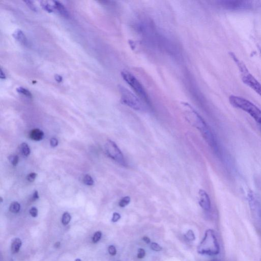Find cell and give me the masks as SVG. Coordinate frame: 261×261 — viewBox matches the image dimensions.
I'll list each match as a JSON object with an SVG mask.
<instances>
[{"instance_id": "obj_9", "label": "cell", "mask_w": 261, "mask_h": 261, "mask_svg": "<svg viewBox=\"0 0 261 261\" xmlns=\"http://www.w3.org/2000/svg\"><path fill=\"white\" fill-rule=\"evenodd\" d=\"M199 204L204 210L209 211L211 209V200L208 194L204 190L200 189L199 191Z\"/></svg>"}, {"instance_id": "obj_31", "label": "cell", "mask_w": 261, "mask_h": 261, "mask_svg": "<svg viewBox=\"0 0 261 261\" xmlns=\"http://www.w3.org/2000/svg\"><path fill=\"white\" fill-rule=\"evenodd\" d=\"M50 144L52 147H56L58 144V141L56 138H51L50 140Z\"/></svg>"}, {"instance_id": "obj_2", "label": "cell", "mask_w": 261, "mask_h": 261, "mask_svg": "<svg viewBox=\"0 0 261 261\" xmlns=\"http://www.w3.org/2000/svg\"><path fill=\"white\" fill-rule=\"evenodd\" d=\"M192 110V124L200 131L207 144L216 153L219 152L218 144L214 134L203 118L193 109Z\"/></svg>"}, {"instance_id": "obj_21", "label": "cell", "mask_w": 261, "mask_h": 261, "mask_svg": "<svg viewBox=\"0 0 261 261\" xmlns=\"http://www.w3.org/2000/svg\"><path fill=\"white\" fill-rule=\"evenodd\" d=\"M9 160L13 166H16L19 162V158L16 155H12L9 157Z\"/></svg>"}, {"instance_id": "obj_14", "label": "cell", "mask_w": 261, "mask_h": 261, "mask_svg": "<svg viewBox=\"0 0 261 261\" xmlns=\"http://www.w3.org/2000/svg\"><path fill=\"white\" fill-rule=\"evenodd\" d=\"M20 152L24 156L27 157L30 154V149L28 145L26 143H23L20 146Z\"/></svg>"}, {"instance_id": "obj_15", "label": "cell", "mask_w": 261, "mask_h": 261, "mask_svg": "<svg viewBox=\"0 0 261 261\" xmlns=\"http://www.w3.org/2000/svg\"><path fill=\"white\" fill-rule=\"evenodd\" d=\"M20 206L18 202H14L11 203L9 207V210L13 213H17L20 210Z\"/></svg>"}, {"instance_id": "obj_34", "label": "cell", "mask_w": 261, "mask_h": 261, "mask_svg": "<svg viewBox=\"0 0 261 261\" xmlns=\"http://www.w3.org/2000/svg\"><path fill=\"white\" fill-rule=\"evenodd\" d=\"M0 77L2 79H4L6 78V76L4 72H3L2 69H1L0 70Z\"/></svg>"}, {"instance_id": "obj_33", "label": "cell", "mask_w": 261, "mask_h": 261, "mask_svg": "<svg viewBox=\"0 0 261 261\" xmlns=\"http://www.w3.org/2000/svg\"><path fill=\"white\" fill-rule=\"evenodd\" d=\"M32 199L33 201H35V200H37V199H38L39 198L38 191H35L34 192V193H33L32 195Z\"/></svg>"}, {"instance_id": "obj_37", "label": "cell", "mask_w": 261, "mask_h": 261, "mask_svg": "<svg viewBox=\"0 0 261 261\" xmlns=\"http://www.w3.org/2000/svg\"><path fill=\"white\" fill-rule=\"evenodd\" d=\"M0 199H1V203H2L3 202V199H2V198H0Z\"/></svg>"}, {"instance_id": "obj_25", "label": "cell", "mask_w": 261, "mask_h": 261, "mask_svg": "<svg viewBox=\"0 0 261 261\" xmlns=\"http://www.w3.org/2000/svg\"><path fill=\"white\" fill-rule=\"evenodd\" d=\"M150 247L152 248V250H154L155 252H160L162 250V247L160 245H159L158 244L156 243H153L150 245Z\"/></svg>"}, {"instance_id": "obj_3", "label": "cell", "mask_w": 261, "mask_h": 261, "mask_svg": "<svg viewBox=\"0 0 261 261\" xmlns=\"http://www.w3.org/2000/svg\"><path fill=\"white\" fill-rule=\"evenodd\" d=\"M199 253L209 256L217 255L219 253V243L214 231L208 230L206 232L204 239L198 248Z\"/></svg>"}, {"instance_id": "obj_17", "label": "cell", "mask_w": 261, "mask_h": 261, "mask_svg": "<svg viewBox=\"0 0 261 261\" xmlns=\"http://www.w3.org/2000/svg\"><path fill=\"white\" fill-rule=\"evenodd\" d=\"M71 220V216L68 212H65L63 214L62 217V223L63 225H67L69 223Z\"/></svg>"}, {"instance_id": "obj_22", "label": "cell", "mask_w": 261, "mask_h": 261, "mask_svg": "<svg viewBox=\"0 0 261 261\" xmlns=\"http://www.w3.org/2000/svg\"><path fill=\"white\" fill-rule=\"evenodd\" d=\"M186 238H187V239L190 241H194L195 239V235L194 234L193 231H192V230H189L187 233L186 234Z\"/></svg>"}, {"instance_id": "obj_5", "label": "cell", "mask_w": 261, "mask_h": 261, "mask_svg": "<svg viewBox=\"0 0 261 261\" xmlns=\"http://www.w3.org/2000/svg\"><path fill=\"white\" fill-rule=\"evenodd\" d=\"M119 90L121 94V101L123 104L136 111L144 112L149 109V105L127 88L120 86Z\"/></svg>"}, {"instance_id": "obj_32", "label": "cell", "mask_w": 261, "mask_h": 261, "mask_svg": "<svg viewBox=\"0 0 261 261\" xmlns=\"http://www.w3.org/2000/svg\"><path fill=\"white\" fill-rule=\"evenodd\" d=\"M55 79L56 81L58 83H61L63 82V78L61 76H60L59 74H55Z\"/></svg>"}, {"instance_id": "obj_30", "label": "cell", "mask_w": 261, "mask_h": 261, "mask_svg": "<svg viewBox=\"0 0 261 261\" xmlns=\"http://www.w3.org/2000/svg\"><path fill=\"white\" fill-rule=\"evenodd\" d=\"M145 256V252L144 249L140 248L138 250V253L137 254V257L139 258H142L144 257Z\"/></svg>"}, {"instance_id": "obj_10", "label": "cell", "mask_w": 261, "mask_h": 261, "mask_svg": "<svg viewBox=\"0 0 261 261\" xmlns=\"http://www.w3.org/2000/svg\"><path fill=\"white\" fill-rule=\"evenodd\" d=\"M29 136L33 140L40 141L43 139L44 133L39 129H34L30 132Z\"/></svg>"}, {"instance_id": "obj_26", "label": "cell", "mask_w": 261, "mask_h": 261, "mask_svg": "<svg viewBox=\"0 0 261 261\" xmlns=\"http://www.w3.org/2000/svg\"><path fill=\"white\" fill-rule=\"evenodd\" d=\"M37 177V174L35 172H32L30 173L29 175H28L27 177V179L28 181L30 182H33L35 181V179Z\"/></svg>"}, {"instance_id": "obj_13", "label": "cell", "mask_w": 261, "mask_h": 261, "mask_svg": "<svg viewBox=\"0 0 261 261\" xmlns=\"http://www.w3.org/2000/svg\"><path fill=\"white\" fill-rule=\"evenodd\" d=\"M22 244V241L19 238H16L14 240L11 244V249L12 253H18L19 252Z\"/></svg>"}, {"instance_id": "obj_28", "label": "cell", "mask_w": 261, "mask_h": 261, "mask_svg": "<svg viewBox=\"0 0 261 261\" xmlns=\"http://www.w3.org/2000/svg\"><path fill=\"white\" fill-rule=\"evenodd\" d=\"M108 252L112 256H115V254H117V249L115 246L110 245L108 248Z\"/></svg>"}, {"instance_id": "obj_24", "label": "cell", "mask_w": 261, "mask_h": 261, "mask_svg": "<svg viewBox=\"0 0 261 261\" xmlns=\"http://www.w3.org/2000/svg\"><path fill=\"white\" fill-rule=\"evenodd\" d=\"M24 3H26V5L28 6V7L31 9L32 10L34 11H37V9L36 7V6L34 5V3L33 2L31 1H24Z\"/></svg>"}, {"instance_id": "obj_20", "label": "cell", "mask_w": 261, "mask_h": 261, "mask_svg": "<svg viewBox=\"0 0 261 261\" xmlns=\"http://www.w3.org/2000/svg\"><path fill=\"white\" fill-rule=\"evenodd\" d=\"M41 5L42 6L43 9L46 10L48 12H53L54 11L53 8L50 5H49L46 2H41Z\"/></svg>"}, {"instance_id": "obj_6", "label": "cell", "mask_w": 261, "mask_h": 261, "mask_svg": "<svg viewBox=\"0 0 261 261\" xmlns=\"http://www.w3.org/2000/svg\"><path fill=\"white\" fill-rule=\"evenodd\" d=\"M121 74L123 80L135 91L139 98L150 107V101L149 95L138 79L128 71L122 72Z\"/></svg>"}, {"instance_id": "obj_8", "label": "cell", "mask_w": 261, "mask_h": 261, "mask_svg": "<svg viewBox=\"0 0 261 261\" xmlns=\"http://www.w3.org/2000/svg\"><path fill=\"white\" fill-rule=\"evenodd\" d=\"M242 80L244 84L261 96V84L249 72L242 74Z\"/></svg>"}, {"instance_id": "obj_39", "label": "cell", "mask_w": 261, "mask_h": 261, "mask_svg": "<svg viewBox=\"0 0 261 261\" xmlns=\"http://www.w3.org/2000/svg\"></svg>"}, {"instance_id": "obj_36", "label": "cell", "mask_w": 261, "mask_h": 261, "mask_svg": "<svg viewBox=\"0 0 261 261\" xmlns=\"http://www.w3.org/2000/svg\"><path fill=\"white\" fill-rule=\"evenodd\" d=\"M54 246L56 248H58L60 246V243L59 242H56V243L55 244Z\"/></svg>"}, {"instance_id": "obj_27", "label": "cell", "mask_w": 261, "mask_h": 261, "mask_svg": "<svg viewBox=\"0 0 261 261\" xmlns=\"http://www.w3.org/2000/svg\"><path fill=\"white\" fill-rule=\"evenodd\" d=\"M29 212H30V215H31L33 217H36L38 215V210L35 207H32L30 209Z\"/></svg>"}, {"instance_id": "obj_1", "label": "cell", "mask_w": 261, "mask_h": 261, "mask_svg": "<svg viewBox=\"0 0 261 261\" xmlns=\"http://www.w3.org/2000/svg\"><path fill=\"white\" fill-rule=\"evenodd\" d=\"M229 101L233 107L248 114L261 129V110L257 106L245 98L236 95L230 96Z\"/></svg>"}, {"instance_id": "obj_12", "label": "cell", "mask_w": 261, "mask_h": 261, "mask_svg": "<svg viewBox=\"0 0 261 261\" xmlns=\"http://www.w3.org/2000/svg\"><path fill=\"white\" fill-rule=\"evenodd\" d=\"M55 7L56 9L58 11L61 15L65 18H68L69 16V14L68 10L66 9L65 6L62 3H60L58 1H54Z\"/></svg>"}, {"instance_id": "obj_35", "label": "cell", "mask_w": 261, "mask_h": 261, "mask_svg": "<svg viewBox=\"0 0 261 261\" xmlns=\"http://www.w3.org/2000/svg\"><path fill=\"white\" fill-rule=\"evenodd\" d=\"M143 240H144V242H146V243L147 244H150V240L149 237H146V236H144V237L143 238Z\"/></svg>"}, {"instance_id": "obj_23", "label": "cell", "mask_w": 261, "mask_h": 261, "mask_svg": "<svg viewBox=\"0 0 261 261\" xmlns=\"http://www.w3.org/2000/svg\"><path fill=\"white\" fill-rule=\"evenodd\" d=\"M102 235V233L101 231H96V233H95L94 235V237L92 238V241L94 243H97L98 241H100Z\"/></svg>"}, {"instance_id": "obj_11", "label": "cell", "mask_w": 261, "mask_h": 261, "mask_svg": "<svg viewBox=\"0 0 261 261\" xmlns=\"http://www.w3.org/2000/svg\"><path fill=\"white\" fill-rule=\"evenodd\" d=\"M13 35H14V37L20 43L24 45H27V39L22 30H16L15 32L14 33Z\"/></svg>"}, {"instance_id": "obj_19", "label": "cell", "mask_w": 261, "mask_h": 261, "mask_svg": "<svg viewBox=\"0 0 261 261\" xmlns=\"http://www.w3.org/2000/svg\"><path fill=\"white\" fill-rule=\"evenodd\" d=\"M83 182L86 185L91 186L94 185V181L92 177L88 175H85L83 178Z\"/></svg>"}, {"instance_id": "obj_18", "label": "cell", "mask_w": 261, "mask_h": 261, "mask_svg": "<svg viewBox=\"0 0 261 261\" xmlns=\"http://www.w3.org/2000/svg\"><path fill=\"white\" fill-rule=\"evenodd\" d=\"M130 201H131V199H130V197L125 196L120 200L119 203V206L122 207V208H124V207L127 206L128 204H129Z\"/></svg>"}, {"instance_id": "obj_7", "label": "cell", "mask_w": 261, "mask_h": 261, "mask_svg": "<svg viewBox=\"0 0 261 261\" xmlns=\"http://www.w3.org/2000/svg\"><path fill=\"white\" fill-rule=\"evenodd\" d=\"M105 149L106 154L110 158L121 165H126L124 156L115 142L111 140H107L105 145Z\"/></svg>"}, {"instance_id": "obj_16", "label": "cell", "mask_w": 261, "mask_h": 261, "mask_svg": "<svg viewBox=\"0 0 261 261\" xmlns=\"http://www.w3.org/2000/svg\"><path fill=\"white\" fill-rule=\"evenodd\" d=\"M16 91L19 94L24 95L25 96H27L29 98H31L32 97L31 93L28 90L26 89V88H23V87H19L16 89Z\"/></svg>"}, {"instance_id": "obj_38", "label": "cell", "mask_w": 261, "mask_h": 261, "mask_svg": "<svg viewBox=\"0 0 261 261\" xmlns=\"http://www.w3.org/2000/svg\"><path fill=\"white\" fill-rule=\"evenodd\" d=\"M81 261V260L79 259V258H77V259H76V261Z\"/></svg>"}, {"instance_id": "obj_4", "label": "cell", "mask_w": 261, "mask_h": 261, "mask_svg": "<svg viewBox=\"0 0 261 261\" xmlns=\"http://www.w3.org/2000/svg\"><path fill=\"white\" fill-rule=\"evenodd\" d=\"M218 5L225 9L231 11H245L257 9L261 6V2L256 1L225 0L217 2Z\"/></svg>"}, {"instance_id": "obj_29", "label": "cell", "mask_w": 261, "mask_h": 261, "mask_svg": "<svg viewBox=\"0 0 261 261\" xmlns=\"http://www.w3.org/2000/svg\"><path fill=\"white\" fill-rule=\"evenodd\" d=\"M121 218V215H120L119 213H114L112 218V221L113 222H117V221L119 220Z\"/></svg>"}]
</instances>
